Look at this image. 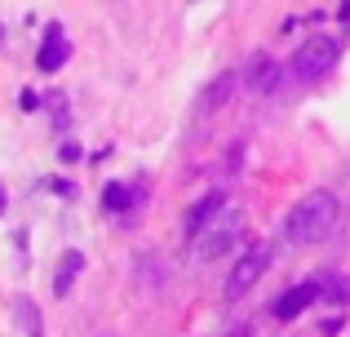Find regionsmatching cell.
<instances>
[{"label": "cell", "mask_w": 350, "mask_h": 337, "mask_svg": "<svg viewBox=\"0 0 350 337\" xmlns=\"http://www.w3.org/2000/svg\"><path fill=\"white\" fill-rule=\"evenodd\" d=\"M337 196L333 191H310L306 200H297L288 213V222H284V235H288L293 249H306V244H319L333 235L337 226Z\"/></svg>", "instance_id": "1"}, {"label": "cell", "mask_w": 350, "mask_h": 337, "mask_svg": "<svg viewBox=\"0 0 350 337\" xmlns=\"http://www.w3.org/2000/svg\"><path fill=\"white\" fill-rule=\"evenodd\" d=\"M337 58H342V44H337L333 36H310V40L297 49L293 67H297L301 80H324L328 71L337 67Z\"/></svg>", "instance_id": "2"}, {"label": "cell", "mask_w": 350, "mask_h": 337, "mask_svg": "<svg viewBox=\"0 0 350 337\" xmlns=\"http://www.w3.org/2000/svg\"><path fill=\"white\" fill-rule=\"evenodd\" d=\"M266 267H271V244H248V253L239 258V267L226 275V288H222V293L231 297V302H235V297H244L248 288L266 275Z\"/></svg>", "instance_id": "3"}, {"label": "cell", "mask_w": 350, "mask_h": 337, "mask_svg": "<svg viewBox=\"0 0 350 337\" xmlns=\"http://www.w3.org/2000/svg\"><path fill=\"white\" fill-rule=\"evenodd\" d=\"M239 231H244V222H239V217H226L222 226H208L204 235H196V258H200V262L226 258V253L239 244Z\"/></svg>", "instance_id": "4"}, {"label": "cell", "mask_w": 350, "mask_h": 337, "mask_svg": "<svg viewBox=\"0 0 350 337\" xmlns=\"http://www.w3.org/2000/svg\"><path fill=\"white\" fill-rule=\"evenodd\" d=\"M239 85H244L248 94H257V98L275 94V85H280V62H275L271 53H253L248 67H244V76H239Z\"/></svg>", "instance_id": "5"}, {"label": "cell", "mask_w": 350, "mask_h": 337, "mask_svg": "<svg viewBox=\"0 0 350 337\" xmlns=\"http://www.w3.org/2000/svg\"><path fill=\"white\" fill-rule=\"evenodd\" d=\"M62 62H67V31H62V23H49L44 27V40H40V53H36V67L49 76Z\"/></svg>", "instance_id": "6"}, {"label": "cell", "mask_w": 350, "mask_h": 337, "mask_svg": "<svg viewBox=\"0 0 350 337\" xmlns=\"http://www.w3.org/2000/svg\"><path fill=\"white\" fill-rule=\"evenodd\" d=\"M315 297H319V280H306V284H297V288H288V293L280 297V302L271 306L275 311V320H297L301 311H306V306H315Z\"/></svg>", "instance_id": "7"}, {"label": "cell", "mask_w": 350, "mask_h": 337, "mask_svg": "<svg viewBox=\"0 0 350 337\" xmlns=\"http://www.w3.org/2000/svg\"><path fill=\"white\" fill-rule=\"evenodd\" d=\"M80 271H85V253H80V249H67L58 258V271H53V297H71Z\"/></svg>", "instance_id": "8"}, {"label": "cell", "mask_w": 350, "mask_h": 337, "mask_svg": "<svg viewBox=\"0 0 350 337\" xmlns=\"http://www.w3.org/2000/svg\"><path fill=\"white\" fill-rule=\"evenodd\" d=\"M226 208V196L222 191H208L204 200H196V204L187 208V235H200V226L208 222V217H217Z\"/></svg>", "instance_id": "9"}, {"label": "cell", "mask_w": 350, "mask_h": 337, "mask_svg": "<svg viewBox=\"0 0 350 337\" xmlns=\"http://www.w3.org/2000/svg\"><path fill=\"white\" fill-rule=\"evenodd\" d=\"M235 85H239V76L235 71H222V76H213V85L204 89V116H213V111H222L226 103H231V94H235Z\"/></svg>", "instance_id": "10"}, {"label": "cell", "mask_w": 350, "mask_h": 337, "mask_svg": "<svg viewBox=\"0 0 350 337\" xmlns=\"http://www.w3.org/2000/svg\"><path fill=\"white\" fill-rule=\"evenodd\" d=\"M14 320H18V333L23 337H44V320H40V306L31 297H14Z\"/></svg>", "instance_id": "11"}, {"label": "cell", "mask_w": 350, "mask_h": 337, "mask_svg": "<svg viewBox=\"0 0 350 337\" xmlns=\"http://www.w3.org/2000/svg\"><path fill=\"white\" fill-rule=\"evenodd\" d=\"M315 302H324V306H350V280H342V275H328L324 284H319V297Z\"/></svg>", "instance_id": "12"}, {"label": "cell", "mask_w": 350, "mask_h": 337, "mask_svg": "<svg viewBox=\"0 0 350 337\" xmlns=\"http://www.w3.org/2000/svg\"><path fill=\"white\" fill-rule=\"evenodd\" d=\"M103 204L111 208V213H120V208L129 204V187H124V182H107V191H103Z\"/></svg>", "instance_id": "13"}, {"label": "cell", "mask_w": 350, "mask_h": 337, "mask_svg": "<svg viewBox=\"0 0 350 337\" xmlns=\"http://www.w3.org/2000/svg\"><path fill=\"white\" fill-rule=\"evenodd\" d=\"M18 107H23V111H40V107H44L40 89H23V94H18Z\"/></svg>", "instance_id": "14"}, {"label": "cell", "mask_w": 350, "mask_h": 337, "mask_svg": "<svg viewBox=\"0 0 350 337\" xmlns=\"http://www.w3.org/2000/svg\"><path fill=\"white\" fill-rule=\"evenodd\" d=\"M58 160H67V165H76V160H80V147H76V142H62V147H58Z\"/></svg>", "instance_id": "15"}, {"label": "cell", "mask_w": 350, "mask_h": 337, "mask_svg": "<svg viewBox=\"0 0 350 337\" xmlns=\"http://www.w3.org/2000/svg\"><path fill=\"white\" fill-rule=\"evenodd\" d=\"M5 208H9V196H5V182H0V217H5Z\"/></svg>", "instance_id": "16"}, {"label": "cell", "mask_w": 350, "mask_h": 337, "mask_svg": "<svg viewBox=\"0 0 350 337\" xmlns=\"http://www.w3.org/2000/svg\"><path fill=\"white\" fill-rule=\"evenodd\" d=\"M337 14H342V23L350 27V5H342V9H337Z\"/></svg>", "instance_id": "17"}, {"label": "cell", "mask_w": 350, "mask_h": 337, "mask_svg": "<svg viewBox=\"0 0 350 337\" xmlns=\"http://www.w3.org/2000/svg\"><path fill=\"white\" fill-rule=\"evenodd\" d=\"M226 337H248V329H231V333H226Z\"/></svg>", "instance_id": "18"}, {"label": "cell", "mask_w": 350, "mask_h": 337, "mask_svg": "<svg viewBox=\"0 0 350 337\" xmlns=\"http://www.w3.org/2000/svg\"><path fill=\"white\" fill-rule=\"evenodd\" d=\"M0 40H5V27H0Z\"/></svg>", "instance_id": "19"}]
</instances>
